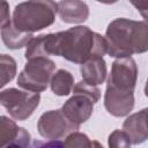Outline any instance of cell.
Returning <instances> with one entry per match:
<instances>
[{
	"instance_id": "obj_19",
	"label": "cell",
	"mask_w": 148,
	"mask_h": 148,
	"mask_svg": "<svg viewBox=\"0 0 148 148\" xmlns=\"http://www.w3.org/2000/svg\"><path fill=\"white\" fill-rule=\"evenodd\" d=\"M109 148H131V140L124 131L114 130L108 139Z\"/></svg>"
},
{
	"instance_id": "obj_10",
	"label": "cell",
	"mask_w": 148,
	"mask_h": 148,
	"mask_svg": "<svg viewBox=\"0 0 148 148\" xmlns=\"http://www.w3.org/2000/svg\"><path fill=\"white\" fill-rule=\"evenodd\" d=\"M57 13L65 23H82L89 16V7L79 0H65L57 2Z\"/></svg>"
},
{
	"instance_id": "obj_20",
	"label": "cell",
	"mask_w": 148,
	"mask_h": 148,
	"mask_svg": "<svg viewBox=\"0 0 148 148\" xmlns=\"http://www.w3.org/2000/svg\"><path fill=\"white\" fill-rule=\"evenodd\" d=\"M28 148H64V142H61L59 140H51L49 142L36 141Z\"/></svg>"
},
{
	"instance_id": "obj_14",
	"label": "cell",
	"mask_w": 148,
	"mask_h": 148,
	"mask_svg": "<svg viewBox=\"0 0 148 148\" xmlns=\"http://www.w3.org/2000/svg\"><path fill=\"white\" fill-rule=\"evenodd\" d=\"M50 86L56 95L67 96L74 88V77L71 72L66 69H59L52 76Z\"/></svg>"
},
{
	"instance_id": "obj_23",
	"label": "cell",
	"mask_w": 148,
	"mask_h": 148,
	"mask_svg": "<svg viewBox=\"0 0 148 148\" xmlns=\"http://www.w3.org/2000/svg\"><path fill=\"white\" fill-rule=\"evenodd\" d=\"M91 148H104L102 146V143H99L97 140H92L91 141Z\"/></svg>"
},
{
	"instance_id": "obj_4",
	"label": "cell",
	"mask_w": 148,
	"mask_h": 148,
	"mask_svg": "<svg viewBox=\"0 0 148 148\" xmlns=\"http://www.w3.org/2000/svg\"><path fill=\"white\" fill-rule=\"evenodd\" d=\"M57 2L25 1L15 6L13 24L16 29L32 34L51 25L56 20Z\"/></svg>"
},
{
	"instance_id": "obj_5",
	"label": "cell",
	"mask_w": 148,
	"mask_h": 148,
	"mask_svg": "<svg viewBox=\"0 0 148 148\" xmlns=\"http://www.w3.org/2000/svg\"><path fill=\"white\" fill-rule=\"evenodd\" d=\"M56 72V64L49 58L28 60L17 77L18 87L32 92L44 91Z\"/></svg>"
},
{
	"instance_id": "obj_16",
	"label": "cell",
	"mask_w": 148,
	"mask_h": 148,
	"mask_svg": "<svg viewBox=\"0 0 148 148\" xmlns=\"http://www.w3.org/2000/svg\"><path fill=\"white\" fill-rule=\"evenodd\" d=\"M0 74L1 82L0 86L5 87L9 81L15 77L16 74V61L8 54H1L0 57Z\"/></svg>"
},
{
	"instance_id": "obj_12",
	"label": "cell",
	"mask_w": 148,
	"mask_h": 148,
	"mask_svg": "<svg viewBox=\"0 0 148 148\" xmlns=\"http://www.w3.org/2000/svg\"><path fill=\"white\" fill-rule=\"evenodd\" d=\"M81 75L86 83L90 86H98L104 82L106 77V64L103 58L88 60L81 65Z\"/></svg>"
},
{
	"instance_id": "obj_2",
	"label": "cell",
	"mask_w": 148,
	"mask_h": 148,
	"mask_svg": "<svg viewBox=\"0 0 148 148\" xmlns=\"http://www.w3.org/2000/svg\"><path fill=\"white\" fill-rule=\"evenodd\" d=\"M106 52L105 37L88 27L77 25L56 32L54 56H60L71 62L82 65L88 60L103 58Z\"/></svg>"
},
{
	"instance_id": "obj_21",
	"label": "cell",
	"mask_w": 148,
	"mask_h": 148,
	"mask_svg": "<svg viewBox=\"0 0 148 148\" xmlns=\"http://www.w3.org/2000/svg\"><path fill=\"white\" fill-rule=\"evenodd\" d=\"M131 3L138 9L145 21L148 22V1H132Z\"/></svg>"
},
{
	"instance_id": "obj_7",
	"label": "cell",
	"mask_w": 148,
	"mask_h": 148,
	"mask_svg": "<svg viewBox=\"0 0 148 148\" xmlns=\"http://www.w3.org/2000/svg\"><path fill=\"white\" fill-rule=\"evenodd\" d=\"M80 126L73 124L61 110H50L44 112L38 121L37 130L39 134L49 140H58L77 132Z\"/></svg>"
},
{
	"instance_id": "obj_1",
	"label": "cell",
	"mask_w": 148,
	"mask_h": 148,
	"mask_svg": "<svg viewBox=\"0 0 148 148\" xmlns=\"http://www.w3.org/2000/svg\"><path fill=\"white\" fill-rule=\"evenodd\" d=\"M138 67L132 57L112 62L104 95V106L113 117H125L134 108V88Z\"/></svg>"
},
{
	"instance_id": "obj_11",
	"label": "cell",
	"mask_w": 148,
	"mask_h": 148,
	"mask_svg": "<svg viewBox=\"0 0 148 148\" xmlns=\"http://www.w3.org/2000/svg\"><path fill=\"white\" fill-rule=\"evenodd\" d=\"M56 50V34H47L34 37L25 49V59L32 60L36 58H47L54 56Z\"/></svg>"
},
{
	"instance_id": "obj_22",
	"label": "cell",
	"mask_w": 148,
	"mask_h": 148,
	"mask_svg": "<svg viewBox=\"0 0 148 148\" xmlns=\"http://www.w3.org/2000/svg\"><path fill=\"white\" fill-rule=\"evenodd\" d=\"M10 22V15H9V7L6 1L1 2V25Z\"/></svg>"
},
{
	"instance_id": "obj_3",
	"label": "cell",
	"mask_w": 148,
	"mask_h": 148,
	"mask_svg": "<svg viewBox=\"0 0 148 148\" xmlns=\"http://www.w3.org/2000/svg\"><path fill=\"white\" fill-rule=\"evenodd\" d=\"M108 54L110 57L128 58L132 54L148 51V22L130 18L111 21L105 31Z\"/></svg>"
},
{
	"instance_id": "obj_24",
	"label": "cell",
	"mask_w": 148,
	"mask_h": 148,
	"mask_svg": "<svg viewBox=\"0 0 148 148\" xmlns=\"http://www.w3.org/2000/svg\"><path fill=\"white\" fill-rule=\"evenodd\" d=\"M145 95L148 97V79L146 81V84H145Z\"/></svg>"
},
{
	"instance_id": "obj_13",
	"label": "cell",
	"mask_w": 148,
	"mask_h": 148,
	"mask_svg": "<svg viewBox=\"0 0 148 148\" xmlns=\"http://www.w3.org/2000/svg\"><path fill=\"white\" fill-rule=\"evenodd\" d=\"M1 38L5 45L12 50H18L21 47H27L29 42L34 38L32 34L23 32L15 28L13 22H8L1 25Z\"/></svg>"
},
{
	"instance_id": "obj_18",
	"label": "cell",
	"mask_w": 148,
	"mask_h": 148,
	"mask_svg": "<svg viewBox=\"0 0 148 148\" xmlns=\"http://www.w3.org/2000/svg\"><path fill=\"white\" fill-rule=\"evenodd\" d=\"M73 94H82V95L89 97L94 103H97L101 98L99 89L95 86H90V84L86 83L84 81H80L74 86Z\"/></svg>"
},
{
	"instance_id": "obj_15",
	"label": "cell",
	"mask_w": 148,
	"mask_h": 148,
	"mask_svg": "<svg viewBox=\"0 0 148 148\" xmlns=\"http://www.w3.org/2000/svg\"><path fill=\"white\" fill-rule=\"evenodd\" d=\"M21 127L16 125V123L9 119L6 116L0 117V142L1 146L7 145L8 142L13 141L20 133Z\"/></svg>"
},
{
	"instance_id": "obj_9",
	"label": "cell",
	"mask_w": 148,
	"mask_h": 148,
	"mask_svg": "<svg viewBox=\"0 0 148 148\" xmlns=\"http://www.w3.org/2000/svg\"><path fill=\"white\" fill-rule=\"evenodd\" d=\"M123 131L133 145H140L148 140V108L127 117L123 124Z\"/></svg>"
},
{
	"instance_id": "obj_8",
	"label": "cell",
	"mask_w": 148,
	"mask_h": 148,
	"mask_svg": "<svg viewBox=\"0 0 148 148\" xmlns=\"http://www.w3.org/2000/svg\"><path fill=\"white\" fill-rule=\"evenodd\" d=\"M94 104L95 103L89 97L82 94H74L69 99L65 102L61 111L73 124L80 126L91 117Z\"/></svg>"
},
{
	"instance_id": "obj_6",
	"label": "cell",
	"mask_w": 148,
	"mask_h": 148,
	"mask_svg": "<svg viewBox=\"0 0 148 148\" xmlns=\"http://www.w3.org/2000/svg\"><path fill=\"white\" fill-rule=\"evenodd\" d=\"M40 102L39 92L8 88L1 91L0 103L15 120L28 119Z\"/></svg>"
},
{
	"instance_id": "obj_17",
	"label": "cell",
	"mask_w": 148,
	"mask_h": 148,
	"mask_svg": "<svg viewBox=\"0 0 148 148\" xmlns=\"http://www.w3.org/2000/svg\"><path fill=\"white\" fill-rule=\"evenodd\" d=\"M64 148H91V140L87 134L77 131L66 138Z\"/></svg>"
}]
</instances>
